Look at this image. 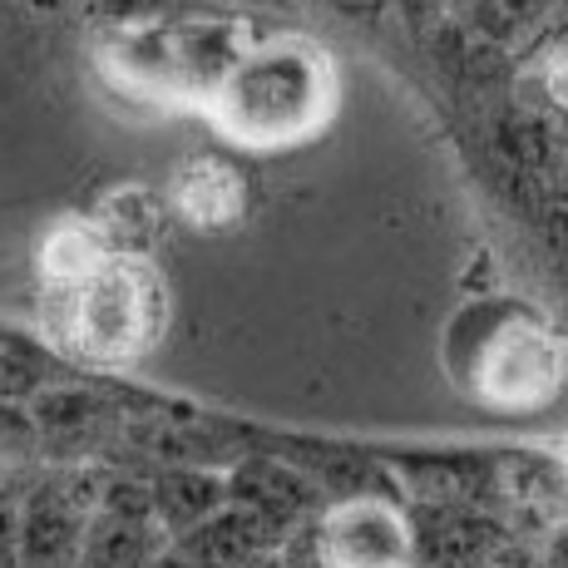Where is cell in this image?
I'll list each match as a JSON object with an SVG mask.
<instances>
[{"label": "cell", "instance_id": "obj_1", "mask_svg": "<svg viewBox=\"0 0 568 568\" xmlns=\"http://www.w3.org/2000/svg\"><path fill=\"white\" fill-rule=\"evenodd\" d=\"M336 104V74L307 40H262L237 54L223 84L207 100L227 139L253 149H282L326 124Z\"/></svg>", "mask_w": 568, "mask_h": 568}, {"label": "cell", "instance_id": "obj_2", "mask_svg": "<svg viewBox=\"0 0 568 568\" xmlns=\"http://www.w3.org/2000/svg\"><path fill=\"white\" fill-rule=\"evenodd\" d=\"M50 336L84 362L119 366L163 332V287L139 257H104L90 277L45 292Z\"/></svg>", "mask_w": 568, "mask_h": 568}, {"label": "cell", "instance_id": "obj_3", "mask_svg": "<svg viewBox=\"0 0 568 568\" xmlns=\"http://www.w3.org/2000/svg\"><path fill=\"white\" fill-rule=\"evenodd\" d=\"M100 489L84 475H60L40 485L20 509V568H70L80 564L84 534L100 515Z\"/></svg>", "mask_w": 568, "mask_h": 568}, {"label": "cell", "instance_id": "obj_4", "mask_svg": "<svg viewBox=\"0 0 568 568\" xmlns=\"http://www.w3.org/2000/svg\"><path fill=\"white\" fill-rule=\"evenodd\" d=\"M322 568H410L415 529L386 499H346L316 529Z\"/></svg>", "mask_w": 568, "mask_h": 568}, {"label": "cell", "instance_id": "obj_5", "mask_svg": "<svg viewBox=\"0 0 568 568\" xmlns=\"http://www.w3.org/2000/svg\"><path fill=\"white\" fill-rule=\"evenodd\" d=\"M277 549H282V529L243 505H227L223 515H213L179 539V554L189 559V568H253Z\"/></svg>", "mask_w": 568, "mask_h": 568}, {"label": "cell", "instance_id": "obj_6", "mask_svg": "<svg viewBox=\"0 0 568 568\" xmlns=\"http://www.w3.org/2000/svg\"><path fill=\"white\" fill-rule=\"evenodd\" d=\"M559 381V346L549 342L534 326H515L495 342L489 352V371H485V390L495 400L524 406V400H544Z\"/></svg>", "mask_w": 568, "mask_h": 568}, {"label": "cell", "instance_id": "obj_7", "mask_svg": "<svg viewBox=\"0 0 568 568\" xmlns=\"http://www.w3.org/2000/svg\"><path fill=\"white\" fill-rule=\"evenodd\" d=\"M243 207H247L243 173H237L227 159L199 154V159H189L179 173H173V213H179L183 223L203 227V233L237 223Z\"/></svg>", "mask_w": 568, "mask_h": 568}, {"label": "cell", "instance_id": "obj_8", "mask_svg": "<svg viewBox=\"0 0 568 568\" xmlns=\"http://www.w3.org/2000/svg\"><path fill=\"white\" fill-rule=\"evenodd\" d=\"M227 499L253 509V515H262L267 524H277V529L287 534L292 524L316 505V489L302 475H292V469L257 460V465H243L237 475H227Z\"/></svg>", "mask_w": 568, "mask_h": 568}, {"label": "cell", "instance_id": "obj_9", "mask_svg": "<svg viewBox=\"0 0 568 568\" xmlns=\"http://www.w3.org/2000/svg\"><path fill=\"white\" fill-rule=\"evenodd\" d=\"M227 505H233V499H227V479L207 475V469H169V475H159V485H154L159 529L179 534V539L193 534L199 524H207L213 515H223Z\"/></svg>", "mask_w": 568, "mask_h": 568}, {"label": "cell", "instance_id": "obj_10", "mask_svg": "<svg viewBox=\"0 0 568 568\" xmlns=\"http://www.w3.org/2000/svg\"><path fill=\"white\" fill-rule=\"evenodd\" d=\"M94 233H100L109 257L144 262V253L163 233V207L154 193H144V189H119V193H109L100 203V213H94Z\"/></svg>", "mask_w": 568, "mask_h": 568}, {"label": "cell", "instance_id": "obj_11", "mask_svg": "<svg viewBox=\"0 0 568 568\" xmlns=\"http://www.w3.org/2000/svg\"><path fill=\"white\" fill-rule=\"evenodd\" d=\"M159 524L154 519H134V515H109L100 509L84 534L80 568H144L149 559H159Z\"/></svg>", "mask_w": 568, "mask_h": 568}, {"label": "cell", "instance_id": "obj_12", "mask_svg": "<svg viewBox=\"0 0 568 568\" xmlns=\"http://www.w3.org/2000/svg\"><path fill=\"white\" fill-rule=\"evenodd\" d=\"M489 529L485 519L475 515H460V509H440L420 524L415 534V564L420 568H475L479 559L489 554Z\"/></svg>", "mask_w": 568, "mask_h": 568}, {"label": "cell", "instance_id": "obj_13", "mask_svg": "<svg viewBox=\"0 0 568 568\" xmlns=\"http://www.w3.org/2000/svg\"><path fill=\"white\" fill-rule=\"evenodd\" d=\"M104 257L109 253H104V243H100L94 227L64 223V227H54V237L45 243V277H50V287H64V282L90 277Z\"/></svg>", "mask_w": 568, "mask_h": 568}, {"label": "cell", "instance_id": "obj_14", "mask_svg": "<svg viewBox=\"0 0 568 568\" xmlns=\"http://www.w3.org/2000/svg\"><path fill=\"white\" fill-rule=\"evenodd\" d=\"M0 568H20V515L0 495Z\"/></svg>", "mask_w": 568, "mask_h": 568}, {"label": "cell", "instance_id": "obj_15", "mask_svg": "<svg viewBox=\"0 0 568 568\" xmlns=\"http://www.w3.org/2000/svg\"><path fill=\"white\" fill-rule=\"evenodd\" d=\"M549 84H554V94H559V100H568V50L549 64Z\"/></svg>", "mask_w": 568, "mask_h": 568}, {"label": "cell", "instance_id": "obj_16", "mask_svg": "<svg viewBox=\"0 0 568 568\" xmlns=\"http://www.w3.org/2000/svg\"><path fill=\"white\" fill-rule=\"evenodd\" d=\"M144 568H189V559H183V554H159V559H149Z\"/></svg>", "mask_w": 568, "mask_h": 568}, {"label": "cell", "instance_id": "obj_17", "mask_svg": "<svg viewBox=\"0 0 568 568\" xmlns=\"http://www.w3.org/2000/svg\"><path fill=\"white\" fill-rule=\"evenodd\" d=\"M253 568H292V564L282 559V554H267V559H262V564H253Z\"/></svg>", "mask_w": 568, "mask_h": 568}]
</instances>
